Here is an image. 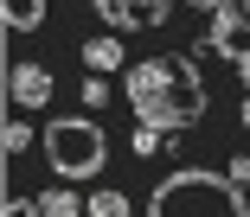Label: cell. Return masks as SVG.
Instances as JSON below:
<instances>
[{
    "mask_svg": "<svg viewBox=\"0 0 250 217\" xmlns=\"http://www.w3.org/2000/svg\"><path fill=\"white\" fill-rule=\"evenodd\" d=\"M122 96L135 102V122L154 128H192L206 115V83L192 58H147L122 71Z\"/></svg>",
    "mask_w": 250,
    "mask_h": 217,
    "instance_id": "1",
    "label": "cell"
},
{
    "mask_svg": "<svg viewBox=\"0 0 250 217\" xmlns=\"http://www.w3.org/2000/svg\"><path fill=\"white\" fill-rule=\"evenodd\" d=\"M147 217H250V198L231 173L180 166L147 192Z\"/></svg>",
    "mask_w": 250,
    "mask_h": 217,
    "instance_id": "2",
    "label": "cell"
},
{
    "mask_svg": "<svg viewBox=\"0 0 250 217\" xmlns=\"http://www.w3.org/2000/svg\"><path fill=\"white\" fill-rule=\"evenodd\" d=\"M45 160H52L58 179H96V173H103V160H109L103 122H83V115L45 122Z\"/></svg>",
    "mask_w": 250,
    "mask_h": 217,
    "instance_id": "3",
    "label": "cell"
},
{
    "mask_svg": "<svg viewBox=\"0 0 250 217\" xmlns=\"http://www.w3.org/2000/svg\"><path fill=\"white\" fill-rule=\"evenodd\" d=\"M244 13H250V7L218 0V7H212V26H206V51H218V58L244 64V58H250V19H244Z\"/></svg>",
    "mask_w": 250,
    "mask_h": 217,
    "instance_id": "4",
    "label": "cell"
},
{
    "mask_svg": "<svg viewBox=\"0 0 250 217\" xmlns=\"http://www.w3.org/2000/svg\"><path fill=\"white\" fill-rule=\"evenodd\" d=\"M109 19V32H135V26H161L173 13V0H90Z\"/></svg>",
    "mask_w": 250,
    "mask_h": 217,
    "instance_id": "5",
    "label": "cell"
},
{
    "mask_svg": "<svg viewBox=\"0 0 250 217\" xmlns=\"http://www.w3.org/2000/svg\"><path fill=\"white\" fill-rule=\"evenodd\" d=\"M52 71H45V64H7V96L20 102V108H45V102H52Z\"/></svg>",
    "mask_w": 250,
    "mask_h": 217,
    "instance_id": "6",
    "label": "cell"
},
{
    "mask_svg": "<svg viewBox=\"0 0 250 217\" xmlns=\"http://www.w3.org/2000/svg\"><path fill=\"white\" fill-rule=\"evenodd\" d=\"M0 19H7V32H39L45 26V0H0Z\"/></svg>",
    "mask_w": 250,
    "mask_h": 217,
    "instance_id": "7",
    "label": "cell"
},
{
    "mask_svg": "<svg viewBox=\"0 0 250 217\" xmlns=\"http://www.w3.org/2000/svg\"><path fill=\"white\" fill-rule=\"evenodd\" d=\"M39 211H45V217H83L90 198H77L71 185H52V192H39Z\"/></svg>",
    "mask_w": 250,
    "mask_h": 217,
    "instance_id": "8",
    "label": "cell"
},
{
    "mask_svg": "<svg viewBox=\"0 0 250 217\" xmlns=\"http://www.w3.org/2000/svg\"><path fill=\"white\" fill-rule=\"evenodd\" d=\"M116 64H122V38L116 32H103V38L83 45V71H116Z\"/></svg>",
    "mask_w": 250,
    "mask_h": 217,
    "instance_id": "9",
    "label": "cell"
},
{
    "mask_svg": "<svg viewBox=\"0 0 250 217\" xmlns=\"http://www.w3.org/2000/svg\"><path fill=\"white\" fill-rule=\"evenodd\" d=\"M83 217H135V204H128V192H96Z\"/></svg>",
    "mask_w": 250,
    "mask_h": 217,
    "instance_id": "10",
    "label": "cell"
},
{
    "mask_svg": "<svg viewBox=\"0 0 250 217\" xmlns=\"http://www.w3.org/2000/svg\"><path fill=\"white\" fill-rule=\"evenodd\" d=\"M161 134L167 128H154V122H135V153L147 160V153H161Z\"/></svg>",
    "mask_w": 250,
    "mask_h": 217,
    "instance_id": "11",
    "label": "cell"
},
{
    "mask_svg": "<svg viewBox=\"0 0 250 217\" xmlns=\"http://www.w3.org/2000/svg\"><path fill=\"white\" fill-rule=\"evenodd\" d=\"M77 96H83V102H90V108H103V102H109V83H103V71H90V77H83V90H77Z\"/></svg>",
    "mask_w": 250,
    "mask_h": 217,
    "instance_id": "12",
    "label": "cell"
},
{
    "mask_svg": "<svg viewBox=\"0 0 250 217\" xmlns=\"http://www.w3.org/2000/svg\"><path fill=\"white\" fill-rule=\"evenodd\" d=\"M0 141H7V153H26V147H32V128H26V122L13 115V122H7V134H0Z\"/></svg>",
    "mask_w": 250,
    "mask_h": 217,
    "instance_id": "13",
    "label": "cell"
},
{
    "mask_svg": "<svg viewBox=\"0 0 250 217\" xmlns=\"http://www.w3.org/2000/svg\"><path fill=\"white\" fill-rule=\"evenodd\" d=\"M0 217H45V211H39V198H7V211H0Z\"/></svg>",
    "mask_w": 250,
    "mask_h": 217,
    "instance_id": "14",
    "label": "cell"
},
{
    "mask_svg": "<svg viewBox=\"0 0 250 217\" xmlns=\"http://www.w3.org/2000/svg\"><path fill=\"white\" fill-rule=\"evenodd\" d=\"M231 179H237V185L250 192V153H237V160H231Z\"/></svg>",
    "mask_w": 250,
    "mask_h": 217,
    "instance_id": "15",
    "label": "cell"
},
{
    "mask_svg": "<svg viewBox=\"0 0 250 217\" xmlns=\"http://www.w3.org/2000/svg\"><path fill=\"white\" fill-rule=\"evenodd\" d=\"M237 77H244V90H250V58H244V64H237Z\"/></svg>",
    "mask_w": 250,
    "mask_h": 217,
    "instance_id": "16",
    "label": "cell"
},
{
    "mask_svg": "<svg viewBox=\"0 0 250 217\" xmlns=\"http://www.w3.org/2000/svg\"><path fill=\"white\" fill-rule=\"evenodd\" d=\"M237 115H244V128H250V96H244V108H237Z\"/></svg>",
    "mask_w": 250,
    "mask_h": 217,
    "instance_id": "17",
    "label": "cell"
}]
</instances>
